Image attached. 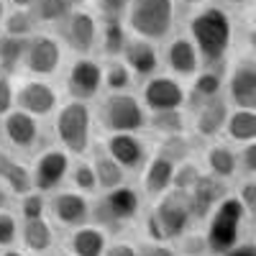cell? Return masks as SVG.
<instances>
[{
    "label": "cell",
    "instance_id": "681fc988",
    "mask_svg": "<svg viewBox=\"0 0 256 256\" xmlns=\"http://www.w3.org/2000/svg\"><path fill=\"white\" fill-rule=\"evenodd\" d=\"M13 162H16V159H13L8 152H3V148H0V180L8 174V169L13 166Z\"/></svg>",
    "mask_w": 256,
    "mask_h": 256
},
{
    "label": "cell",
    "instance_id": "9c48e42d",
    "mask_svg": "<svg viewBox=\"0 0 256 256\" xmlns=\"http://www.w3.org/2000/svg\"><path fill=\"white\" fill-rule=\"evenodd\" d=\"M226 98L230 108H256V54L246 52L226 67Z\"/></svg>",
    "mask_w": 256,
    "mask_h": 256
},
{
    "label": "cell",
    "instance_id": "83f0119b",
    "mask_svg": "<svg viewBox=\"0 0 256 256\" xmlns=\"http://www.w3.org/2000/svg\"><path fill=\"white\" fill-rule=\"evenodd\" d=\"M20 241L31 254H46L54 246V228L44 216L26 218L24 226H20Z\"/></svg>",
    "mask_w": 256,
    "mask_h": 256
},
{
    "label": "cell",
    "instance_id": "db71d44e",
    "mask_svg": "<svg viewBox=\"0 0 256 256\" xmlns=\"http://www.w3.org/2000/svg\"><path fill=\"white\" fill-rule=\"evenodd\" d=\"M8 208V187L0 182V210H6Z\"/></svg>",
    "mask_w": 256,
    "mask_h": 256
},
{
    "label": "cell",
    "instance_id": "f6af8a7d",
    "mask_svg": "<svg viewBox=\"0 0 256 256\" xmlns=\"http://www.w3.org/2000/svg\"><path fill=\"white\" fill-rule=\"evenodd\" d=\"M238 172L241 177H256V141L238 146Z\"/></svg>",
    "mask_w": 256,
    "mask_h": 256
},
{
    "label": "cell",
    "instance_id": "5bb4252c",
    "mask_svg": "<svg viewBox=\"0 0 256 256\" xmlns=\"http://www.w3.org/2000/svg\"><path fill=\"white\" fill-rule=\"evenodd\" d=\"M70 166H72V154L64 146H54L41 152L38 159L34 162V187L38 192H52L56 190L64 180L70 177Z\"/></svg>",
    "mask_w": 256,
    "mask_h": 256
},
{
    "label": "cell",
    "instance_id": "52a82bcc",
    "mask_svg": "<svg viewBox=\"0 0 256 256\" xmlns=\"http://www.w3.org/2000/svg\"><path fill=\"white\" fill-rule=\"evenodd\" d=\"M141 202H144L141 187L123 182L108 192H102V198L92 205V216L105 228H120L123 223L136 220V216L141 212Z\"/></svg>",
    "mask_w": 256,
    "mask_h": 256
},
{
    "label": "cell",
    "instance_id": "7bdbcfd3",
    "mask_svg": "<svg viewBox=\"0 0 256 256\" xmlns=\"http://www.w3.org/2000/svg\"><path fill=\"white\" fill-rule=\"evenodd\" d=\"M136 246H138V256H180V251L172 241L141 238V241H136Z\"/></svg>",
    "mask_w": 256,
    "mask_h": 256
},
{
    "label": "cell",
    "instance_id": "4316f807",
    "mask_svg": "<svg viewBox=\"0 0 256 256\" xmlns=\"http://www.w3.org/2000/svg\"><path fill=\"white\" fill-rule=\"evenodd\" d=\"M223 136L236 146L256 141V108H230Z\"/></svg>",
    "mask_w": 256,
    "mask_h": 256
},
{
    "label": "cell",
    "instance_id": "30bf717a",
    "mask_svg": "<svg viewBox=\"0 0 256 256\" xmlns=\"http://www.w3.org/2000/svg\"><path fill=\"white\" fill-rule=\"evenodd\" d=\"M62 38L70 46L74 56H90L98 52V34H100V18L90 8H74L67 18L59 24Z\"/></svg>",
    "mask_w": 256,
    "mask_h": 256
},
{
    "label": "cell",
    "instance_id": "74e56055",
    "mask_svg": "<svg viewBox=\"0 0 256 256\" xmlns=\"http://www.w3.org/2000/svg\"><path fill=\"white\" fill-rule=\"evenodd\" d=\"M236 198L246 212V220L256 228V177H238L236 180Z\"/></svg>",
    "mask_w": 256,
    "mask_h": 256
},
{
    "label": "cell",
    "instance_id": "ab89813d",
    "mask_svg": "<svg viewBox=\"0 0 256 256\" xmlns=\"http://www.w3.org/2000/svg\"><path fill=\"white\" fill-rule=\"evenodd\" d=\"M205 172V166H200L198 162H195V156H190V159H184V162H180L177 164V169H174V182H172V187H177V190H192V184H195L198 180H200V174Z\"/></svg>",
    "mask_w": 256,
    "mask_h": 256
},
{
    "label": "cell",
    "instance_id": "d6986e66",
    "mask_svg": "<svg viewBox=\"0 0 256 256\" xmlns=\"http://www.w3.org/2000/svg\"><path fill=\"white\" fill-rule=\"evenodd\" d=\"M120 59L128 64V70L136 74V80H146V77L162 72V54H159L156 41H152V38L131 34Z\"/></svg>",
    "mask_w": 256,
    "mask_h": 256
},
{
    "label": "cell",
    "instance_id": "b9f144b4",
    "mask_svg": "<svg viewBox=\"0 0 256 256\" xmlns=\"http://www.w3.org/2000/svg\"><path fill=\"white\" fill-rule=\"evenodd\" d=\"M90 10L98 18H126L128 0H90Z\"/></svg>",
    "mask_w": 256,
    "mask_h": 256
},
{
    "label": "cell",
    "instance_id": "d590c367",
    "mask_svg": "<svg viewBox=\"0 0 256 256\" xmlns=\"http://www.w3.org/2000/svg\"><path fill=\"white\" fill-rule=\"evenodd\" d=\"M3 182H6V187L13 192V195H18V198H24L26 192L36 190L34 187V172H31L26 164H20V162H13V166L8 169V174L3 177Z\"/></svg>",
    "mask_w": 256,
    "mask_h": 256
},
{
    "label": "cell",
    "instance_id": "603a6c76",
    "mask_svg": "<svg viewBox=\"0 0 256 256\" xmlns=\"http://www.w3.org/2000/svg\"><path fill=\"white\" fill-rule=\"evenodd\" d=\"M3 134L8 138V144L18 152H28V148L36 146L38 141V118L20 110V108H13L8 116H3Z\"/></svg>",
    "mask_w": 256,
    "mask_h": 256
},
{
    "label": "cell",
    "instance_id": "9a60e30c",
    "mask_svg": "<svg viewBox=\"0 0 256 256\" xmlns=\"http://www.w3.org/2000/svg\"><path fill=\"white\" fill-rule=\"evenodd\" d=\"M62 44L59 38L49 36V34H34L28 38V46H26V70L34 77H49L62 67Z\"/></svg>",
    "mask_w": 256,
    "mask_h": 256
},
{
    "label": "cell",
    "instance_id": "f1b7e54d",
    "mask_svg": "<svg viewBox=\"0 0 256 256\" xmlns=\"http://www.w3.org/2000/svg\"><path fill=\"white\" fill-rule=\"evenodd\" d=\"M146 131H154L159 138H164V136H182V134L190 131V116L184 113V108L148 113Z\"/></svg>",
    "mask_w": 256,
    "mask_h": 256
},
{
    "label": "cell",
    "instance_id": "7402d4cb",
    "mask_svg": "<svg viewBox=\"0 0 256 256\" xmlns=\"http://www.w3.org/2000/svg\"><path fill=\"white\" fill-rule=\"evenodd\" d=\"M202 166H205V172L216 174L226 182H236L241 177V172H238V146L230 144L228 138L226 141H220V138L208 141L205 152H202Z\"/></svg>",
    "mask_w": 256,
    "mask_h": 256
},
{
    "label": "cell",
    "instance_id": "836d02e7",
    "mask_svg": "<svg viewBox=\"0 0 256 256\" xmlns=\"http://www.w3.org/2000/svg\"><path fill=\"white\" fill-rule=\"evenodd\" d=\"M3 34H10V36H34L38 31V20L36 16L31 13V8H13L10 13H6V20H3Z\"/></svg>",
    "mask_w": 256,
    "mask_h": 256
},
{
    "label": "cell",
    "instance_id": "8d00e7d4",
    "mask_svg": "<svg viewBox=\"0 0 256 256\" xmlns=\"http://www.w3.org/2000/svg\"><path fill=\"white\" fill-rule=\"evenodd\" d=\"M156 152H162L164 156H169L172 162L180 164V162L192 156V141H190L187 134H182V136H164L156 144Z\"/></svg>",
    "mask_w": 256,
    "mask_h": 256
},
{
    "label": "cell",
    "instance_id": "ee69618b",
    "mask_svg": "<svg viewBox=\"0 0 256 256\" xmlns=\"http://www.w3.org/2000/svg\"><path fill=\"white\" fill-rule=\"evenodd\" d=\"M18 220L13 212L8 210H0V248H10L18 238Z\"/></svg>",
    "mask_w": 256,
    "mask_h": 256
},
{
    "label": "cell",
    "instance_id": "6f0895ef",
    "mask_svg": "<svg viewBox=\"0 0 256 256\" xmlns=\"http://www.w3.org/2000/svg\"><path fill=\"white\" fill-rule=\"evenodd\" d=\"M0 256H26L24 251H16V248H3L0 251Z\"/></svg>",
    "mask_w": 256,
    "mask_h": 256
},
{
    "label": "cell",
    "instance_id": "ffe728a7",
    "mask_svg": "<svg viewBox=\"0 0 256 256\" xmlns=\"http://www.w3.org/2000/svg\"><path fill=\"white\" fill-rule=\"evenodd\" d=\"M102 148L126 172H141L148 159V148L138 134H108L102 141Z\"/></svg>",
    "mask_w": 256,
    "mask_h": 256
},
{
    "label": "cell",
    "instance_id": "4fadbf2b",
    "mask_svg": "<svg viewBox=\"0 0 256 256\" xmlns=\"http://www.w3.org/2000/svg\"><path fill=\"white\" fill-rule=\"evenodd\" d=\"M162 64L166 67L169 74H174L180 80H192L200 70H202V59H200V52L195 46L192 36L184 31V34H172L166 38V46H164V54H162Z\"/></svg>",
    "mask_w": 256,
    "mask_h": 256
},
{
    "label": "cell",
    "instance_id": "d6a6232c",
    "mask_svg": "<svg viewBox=\"0 0 256 256\" xmlns=\"http://www.w3.org/2000/svg\"><path fill=\"white\" fill-rule=\"evenodd\" d=\"M74 8L77 0H36L31 6V13L36 16L38 26H59Z\"/></svg>",
    "mask_w": 256,
    "mask_h": 256
},
{
    "label": "cell",
    "instance_id": "277c9868",
    "mask_svg": "<svg viewBox=\"0 0 256 256\" xmlns=\"http://www.w3.org/2000/svg\"><path fill=\"white\" fill-rule=\"evenodd\" d=\"M54 134L72 156H84L92 144V108L88 100L70 98L56 108Z\"/></svg>",
    "mask_w": 256,
    "mask_h": 256
},
{
    "label": "cell",
    "instance_id": "c3c4849f",
    "mask_svg": "<svg viewBox=\"0 0 256 256\" xmlns=\"http://www.w3.org/2000/svg\"><path fill=\"white\" fill-rule=\"evenodd\" d=\"M220 256H256V238H241L236 246Z\"/></svg>",
    "mask_w": 256,
    "mask_h": 256
},
{
    "label": "cell",
    "instance_id": "8992f818",
    "mask_svg": "<svg viewBox=\"0 0 256 256\" xmlns=\"http://www.w3.org/2000/svg\"><path fill=\"white\" fill-rule=\"evenodd\" d=\"M100 123L108 134H141L146 131L148 110L138 95L128 92H108L100 102Z\"/></svg>",
    "mask_w": 256,
    "mask_h": 256
},
{
    "label": "cell",
    "instance_id": "f546056e",
    "mask_svg": "<svg viewBox=\"0 0 256 256\" xmlns=\"http://www.w3.org/2000/svg\"><path fill=\"white\" fill-rule=\"evenodd\" d=\"M31 38V36H28ZM28 38L24 36H10V34H0V74H16L18 67L26 59V46Z\"/></svg>",
    "mask_w": 256,
    "mask_h": 256
},
{
    "label": "cell",
    "instance_id": "ba28073f",
    "mask_svg": "<svg viewBox=\"0 0 256 256\" xmlns=\"http://www.w3.org/2000/svg\"><path fill=\"white\" fill-rule=\"evenodd\" d=\"M138 98L148 113L156 110H177L187 108V88L184 80L169 74V72H156L152 77L141 80Z\"/></svg>",
    "mask_w": 256,
    "mask_h": 256
},
{
    "label": "cell",
    "instance_id": "e0dca14e",
    "mask_svg": "<svg viewBox=\"0 0 256 256\" xmlns=\"http://www.w3.org/2000/svg\"><path fill=\"white\" fill-rule=\"evenodd\" d=\"M16 102H18L20 110L41 118V116H52L59 108V92L46 80L31 77V80L20 82L16 88Z\"/></svg>",
    "mask_w": 256,
    "mask_h": 256
},
{
    "label": "cell",
    "instance_id": "8fae6325",
    "mask_svg": "<svg viewBox=\"0 0 256 256\" xmlns=\"http://www.w3.org/2000/svg\"><path fill=\"white\" fill-rule=\"evenodd\" d=\"M228 113H230V102H228L226 92L190 105V131L202 141L220 138L226 131Z\"/></svg>",
    "mask_w": 256,
    "mask_h": 256
},
{
    "label": "cell",
    "instance_id": "cb8c5ba5",
    "mask_svg": "<svg viewBox=\"0 0 256 256\" xmlns=\"http://www.w3.org/2000/svg\"><path fill=\"white\" fill-rule=\"evenodd\" d=\"M110 244V233L100 223H84L70 233V254L74 256H102Z\"/></svg>",
    "mask_w": 256,
    "mask_h": 256
},
{
    "label": "cell",
    "instance_id": "11a10c76",
    "mask_svg": "<svg viewBox=\"0 0 256 256\" xmlns=\"http://www.w3.org/2000/svg\"><path fill=\"white\" fill-rule=\"evenodd\" d=\"M8 3H10L13 8H31L36 0H8Z\"/></svg>",
    "mask_w": 256,
    "mask_h": 256
},
{
    "label": "cell",
    "instance_id": "d4e9b609",
    "mask_svg": "<svg viewBox=\"0 0 256 256\" xmlns=\"http://www.w3.org/2000/svg\"><path fill=\"white\" fill-rule=\"evenodd\" d=\"M226 92V67H202L190 80L187 88V105L202 102L208 98H216Z\"/></svg>",
    "mask_w": 256,
    "mask_h": 256
},
{
    "label": "cell",
    "instance_id": "91938a15",
    "mask_svg": "<svg viewBox=\"0 0 256 256\" xmlns=\"http://www.w3.org/2000/svg\"><path fill=\"white\" fill-rule=\"evenodd\" d=\"M62 256H74V254H62Z\"/></svg>",
    "mask_w": 256,
    "mask_h": 256
},
{
    "label": "cell",
    "instance_id": "5b68a950",
    "mask_svg": "<svg viewBox=\"0 0 256 256\" xmlns=\"http://www.w3.org/2000/svg\"><path fill=\"white\" fill-rule=\"evenodd\" d=\"M246 212L241 208V200L236 198V192H230L228 198L220 200V205L216 208L208 216V220L202 223L205 226V238H208V246H210V254L212 256H220L226 254L228 248H233L244 236V228H246Z\"/></svg>",
    "mask_w": 256,
    "mask_h": 256
},
{
    "label": "cell",
    "instance_id": "1f68e13d",
    "mask_svg": "<svg viewBox=\"0 0 256 256\" xmlns=\"http://www.w3.org/2000/svg\"><path fill=\"white\" fill-rule=\"evenodd\" d=\"M136 82V74L128 70V64L118 59H105V72H102V88L105 92H128Z\"/></svg>",
    "mask_w": 256,
    "mask_h": 256
},
{
    "label": "cell",
    "instance_id": "ac0fdd59",
    "mask_svg": "<svg viewBox=\"0 0 256 256\" xmlns=\"http://www.w3.org/2000/svg\"><path fill=\"white\" fill-rule=\"evenodd\" d=\"M228 184L230 182L210 174V172L200 174V180L190 190V202H192V212H195V223H205L210 212L220 205V200L230 195Z\"/></svg>",
    "mask_w": 256,
    "mask_h": 256
},
{
    "label": "cell",
    "instance_id": "7c38bea8",
    "mask_svg": "<svg viewBox=\"0 0 256 256\" xmlns=\"http://www.w3.org/2000/svg\"><path fill=\"white\" fill-rule=\"evenodd\" d=\"M102 72L105 64L100 59L90 56H74L67 67V95L74 100H95L105 88H102Z\"/></svg>",
    "mask_w": 256,
    "mask_h": 256
},
{
    "label": "cell",
    "instance_id": "f907efd6",
    "mask_svg": "<svg viewBox=\"0 0 256 256\" xmlns=\"http://www.w3.org/2000/svg\"><path fill=\"white\" fill-rule=\"evenodd\" d=\"M246 49L256 54V24H248L246 28Z\"/></svg>",
    "mask_w": 256,
    "mask_h": 256
},
{
    "label": "cell",
    "instance_id": "6da1fadb",
    "mask_svg": "<svg viewBox=\"0 0 256 256\" xmlns=\"http://www.w3.org/2000/svg\"><path fill=\"white\" fill-rule=\"evenodd\" d=\"M187 34L200 52L202 67H228L236 44V20L228 6L208 3L195 8L187 18Z\"/></svg>",
    "mask_w": 256,
    "mask_h": 256
},
{
    "label": "cell",
    "instance_id": "9f6ffc18",
    "mask_svg": "<svg viewBox=\"0 0 256 256\" xmlns=\"http://www.w3.org/2000/svg\"><path fill=\"white\" fill-rule=\"evenodd\" d=\"M6 3H8V0H0V28H3V20H6V13H8Z\"/></svg>",
    "mask_w": 256,
    "mask_h": 256
},
{
    "label": "cell",
    "instance_id": "f5cc1de1",
    "mask_svg": "<svg viewBox=\"0 0 256 256\" xmlns=\"http://www.w3.org/2000/svg\"><path fill=\"white\" fill-rule=\"evenodd\" d=\"M246 18H248V24H256V0H251L246 6Z\"/></svg>",
    "mask_w": 256,
    "mask_h": 256
},
{
    "label": "cell",
    "instance_id": "60d3db41",
    "mask_svg": "<svg viewBox=\"0 0 256 256\" xmlns=\"http://www.w3.org/2000/svg\"><path fill=\"white\" fill-rule=\"evenodd\" d=\"M18 210H20V218H24V220H26V218H41V216H46L49 202H46V198H44V192L31 190V192H26V195L20 198Z\"/></svg>",
    "mask_w": 256,
    "mask_h": 256
},
{
    "label": "cell",
    "instance_id": "7dc6e473",
    "mask_svg": "<svg viewBox=\"0 0 256 256\" xmlns=\"http://www.w3.org/2000/svg\"><path fill=\"white\" fill-rule=\"evenodd\" d=\"M102 256H138V246L128 238H116V241L108 244Z\"/></svg>",
    "mask_w": 256,
    "mask_h": 256
},
{
    "label": "cell",
    "instance_id": "816d5d0a",
    "mask_svg": "<svg viewBox=\"0 0 256 256\" xmlns=\"http://www.w3.org/2000/svg\"><path fill=\"white\" fill-rule=\"evenodd\" d=\"M180 6H184V8H202V6H208V3H218V0H177Z\"/></svg>",
    "mask_w": 256,
    "mask_h": 256
},
{
    "label": "cell",
    "instance_id": "484cf974",
    "mask_svg": "<svg viewBox=\"0 0 256 256\" xmlns=\"http://www.w3.org/2000/svg\"><path fill=\"white\" fill-rule=\"evenodd\" d=\"M128 31L123 18H100V34H98V52L102 59H118L128 44Z\"/></svg>",
    "mask_w": 256,
    "mask_h": 256
},
{
    "label": "cell",
    "instance_id": "2e32d148",
    "mask_svg": "<svg viewBox=\"0 0 256 256\" xmlns=\"http://www.w3.org/2000/svg\"><path fill=\"white\" fill-rule=\"evenodd\" d=\"M49 210L59 226L64 228H77L92 220V202L90 195H84L80 190H62L52 198Z\"/></svg>",
    "mask_w": 256,
    "mask_h": 256
},
{
    "label": "cell",
    "instance_id": "bcb514c9",
    "mask_svg": "<svg viewBox=\"0 0 256 256\" xmlns=\"http://www.w3.org/2000/svg\"><path fill=\"white\" fill-rule=\"evenodd\" d=\"M16 108V88L10 74H0V118Z\"/></svg>",
    "mask_w": 256,
    "mask_h": 256
},
{
    "label": "cell",
    "instance_id": "3957f363",
    "mask_svg": "<svg viewBox=\"0 0 256 256\" xmlns=\"http://www.w3.org/2000/svg\"><path fill=\"white\" fill-rule=\"evenodd\" d=\"M177 0H128L123 20L134 36H144L162 44L177 28Z\"/></svg>",
    "mask_w": 256,
    "mask_h": 256
},
{
    "label": "cell",
    "instance_id": "44dd1931",
    "mask_svg": "<svg viewBox=\"0 0 256 256\" xmlns=\"http://www.w3.org/2000/svg\"><path fill=\"white\" fill-rule=\"evenodd\" d=\"M174 169H177V162L164 156L162 152L148 154V159H146V164L141 169V184H138L141 192H144V198L156 200L159 195H164L166 190H172Z\"/></svg>",
    "mask_w": 256,
    "mask_h": 256
},
{
    "label": "cell",
    "instance_id": "680465c9",
    "mask_svg": "<svg viewBox=\"0 0 256 256\" xmlns=\"http://www.w3.org/2000/svg\"><path fill=\"white\" fill-rule=\"evenodd\" d=\"M226 3H228V6H248L251 0H226Z\"/></svg>",
    "mask_w": 256,
    "mask_h": 256
},
{
    "label": "cell",
    "instance_id": "4dcf8cb0",
    "mask_svg": "<svg viewBox=\"0 0 256 256\" xmlns=\"http://www.w3.org/2000/svg\"><path fill=\"white\" fill-rule=\"evenodd\" d=\"M92 166H95V174H98V190L100 192H108V190H113V187H118V184H123L128 180L126 177L128 172L108 152H105V148L92 156Z\"/></svg>",
    "mask_w": 256,
    "mask_h": 256
},
{
    "label": "cell",
    "instance_id": "7a4b0ae2",
    "mask_svg": "<svg viewBox=\"0 0 256 256\" xmlns=\"http://www.w3.org/2000/svg\"><path fill=\"white\" fill-rule=\"evenodd\" d=\"M144 238L154 241H177L180 236L195 226V212H192L190 192L187 190H166L164 195L152 200V210L144 216Z\"/></svg>",
    "mask_w": 256,
    "mask_h": 256
},
{
    "label": "cell",
    "instance_id": "f35d334b",
    "mask_svg": "<svg viewBox=\"0 0 256 256\" xmlns=\"http://www.w3.org/2000/svg\"><path fill=\"white\" fill-rule=\"evenodd\" d=\"M180 256H212L210 254V246H208V238H205V233H192V228L184 233V236H180L174 241Z\"/></svg>",
    "mask_w": 256,
    "mask_h": 256
},
{
    "label": "cell",
    "instance_id": "e575fe53",
    "mask_svg": "<svg viewBox=\"0 0 256 256\" xmlns=\"http://www.w3.org/2000/svg\"><path fill=\"white\" fill-rule=\"evenodd\" d=\"M70 182H72L74 190L84 192V195H95L98 192V174H95L92 162L77 156V162H72V166H70Z\"/></svg>",
    "mask_w": 256,
    "mask_h": 256
}]
</instances>
